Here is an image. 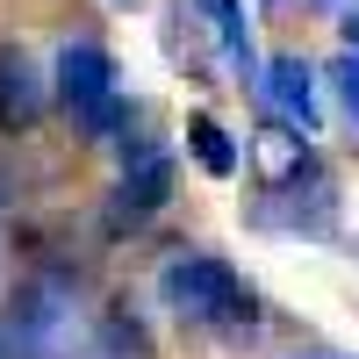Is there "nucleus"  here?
Returning <instances> with one entry per match:
<instances>
[{"mask_svg": "<svg viewBox=\"0 0 359 359\" xmlns=\"http://www.w3.org/2000/svg\"><path fill=\"white\" fill-rule=\"evenodd\" d=\"M338 29H345V50H352V57H359V0H352V8H345V15H338Z\"/></svg>", "mask_w": 359, "mask_h": 359, "instance_id": "obj_11", "label": "nucleus"}, {"mask_svg": "<svg viewBox=\"0 0 359 359\" xmlns=\"http://www.w3.org/2000/svg\"><path fill=\"white\" fill-rule=\"evenodd\" d=\"M0 359H8V338H0Z\"/></svg>", "mask_w": 359, "mask_h": 359, "instance_id": "obj_14", "label": "nucleus"}, {"mask_svg": "<svg viewBox=\"0 0 359 359\" xmlns=\"http://www.w3.org/2000/svg\"><path fill=\"white\" fill-rule=\"evenodd\" d=\"M266 223H287L302 237H331L338 230V187H331L323 158L309 151L302 137L287 144V165H280L273 187H266Z\"/></svg>", "mask_w": 359, "mask_h": 359, "instance_id": "obj_4", "label": "nucleus"}, {"mask_svg": "<svg viewBox=\"0 0 359 359\" xmlns=\"http://www.w3.org/2000/svg\"><path fill=\"white\" fill-rule=\"evenodd\" d=\"M86 302H79V280L65 266H36L22 273L8 294V316H0V338H8V359H72L86 352Z\"/></svg>", "mask_w": 359, "mask_h": 359, "instance_id": "obj_2", "label": "nucleus"}, {"mask_svg": "<svg viewBox=\"0 0 359 359\" xmlns=\"http://www.w3.org/2000/svg\"><path fill=\"white\" fill-rule=\"evenodd\" d=\"M187 151H194V165H201L208 180H230L237 165H245V158H237V144H230V130L216 123V115H187Z\"/></svg>", "mask_w": 359, "mask_h": 359, "instance_id": "obj_9", "label": "nucleus"}, {"mask_svg": "<svg viewBox=\"0 0 359 359\" xmlns=\"http://www.w3.org/2000/svg\"><path fill=\"white\" fill-rule=\"evenodd\" d=\"M165 201H172V151L165 144H137V151H123V172L108 187L101 223H108V237H137L165 216Z\"/></svg>", "mask_w": 359, "mask_h": 359, "instance_id": "obj_5", "label": "nucleus"}, {"mask_svg": "<svg viewBox=\"0 0 359 359\" xmlns=\"http://www.w3.org/2000/svg\"><path fill=\"white\" fill-rule=\"evenodd\" d=\"M302 8H338V15H345V8H352V0H302Z\"/></svg>", "mask_w": 359, "mask_h": 359, "instance_id": "obj_12", "label": "nucleus"}, {"mask_svg": "<svg viewBox=\"0 0 359 359\" xmlns=\"http://www.w3.org/2000/svg\"><path fill=\"white\" fill-rule=\"evenodd\" d=\"M50 101L65 108V123L86 137V144H115L130 130V86H123V65L115 50L101 43H65L50 57Z\"/></svg>", "mask_w": 359, "mask_h": 359, "instance_id": "obj_3", "label": "nucleus"}, {"mask_svg": "<svg viewBox=\"0 0 359 359\" xmlns=\"http://www.w3.org/2000/svg\"><path fill=\"white\" fill-rule=\"evenodd\" d=\"M194 8H201L208 36L223 43L230 65H259V57H252V15H245V0H194Z\"/></svg>", "mask_w": 359, "mask_h": 359, "instance_id": "obj_8", "label": "nucleus"}, {"mask_svg": "<svg viewBox=\"0 0 359 359\" xmlns=\"http://www.w3.org/2000/svg\"><path fill=\"white\" fill-rule=\"evenodd\" d=\"M50 108V79L22 43H0V130H36Z\"/></svg>", "mask_w": 359, "mask_h": 359, "instance_id": "obj_7", "label": "nucleus"}, {"mask_svg": "<svg viewBox=\"0 0 359 359\" xmlns=\"http://www.w3.org/2000/svg\"><path fill=\"white\" fill-rule=\"evenodd\" d=\"M323 79H331V94H338V108H345V123L359 130V57H352V50H338Z\"/></svg>", "mask_w": 359, "mask_h": 359, "instance_id": "obj_10", "label": "nucleus"}, {"mask_svg": "<svg viewBox=\"0 0 359 359\" xmlns=\"http://www.w3.org/2000/svg\"><path fill=\"white\" fill-rule=\"evenodd\" d=\"M0 273H8V237H0Z\"/></svg>", "mask_w": 359, "mask_h": 359, "instance_id": "obj_13", "label": "nucleus"}, {"mask_svg": "<svg viewBox=\"0 0 359 359\" xmlns=\"http://www.w3.org/2000/svg\"><path fill=\"white\" fill-rule=\"evenodd\" d=\"M259 101L273 108L302 144L323 130V86H316V65H309L302 50H273V57L259 65Z\"/></svg>", "mask_w": 359, "mask_h": 359, "instance_id": "obj_6", "label": "nucleus"}, {"mask_svg": "<svg viewBox=\"0 0 359 359\" xmlns=\"http://www.w3.org/2000/svg\"><path fill=\"white\" fill-rule=\"evenodd\" d=\"M158 302L187 323V331L201 338H259L266 331V294L237 273V266L223 252H208V245H180L165 252L158 266Z\"/></svg>", "mask_w": 359, "mask_h": 359, "instance_id": "obj_1", "label": "nucleus"}]
</instances>
